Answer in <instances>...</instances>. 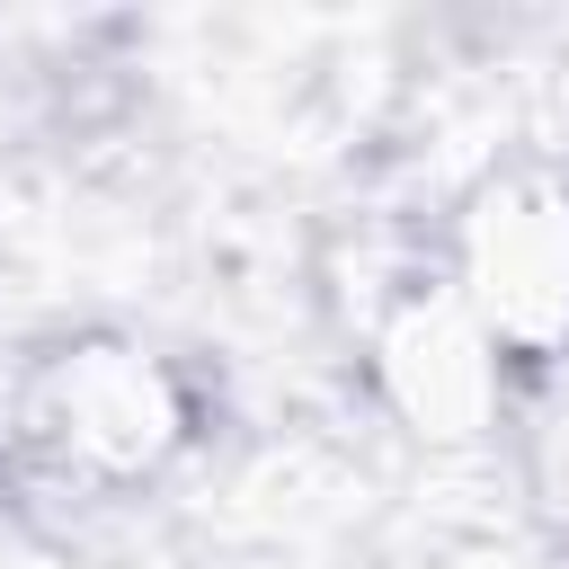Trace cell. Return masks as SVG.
<instances>
[{"label":"cell","mask_w":569,"mask_h":569,"mask_svg":"<svg viewBox=\"0 0 569 569\" xmlns=\"http://www.w3.org/2000/svg\"><path fill=\"white\" fill-rule=\"evenodd\" d=\"M36 427L53 436L62 462L133 480V471H160L187 445V400L142 347L98 338V347H62L36 373Z\"/></svg>","instance_id":"obj_2"},{"label":"cell","mask_w":569,"mask_h":569,"mask_svg":"<svg viewBox=\"0 0 569 569\" xmlns=\"http://www.w3.org/2000/svg\"><path fill=\"white\" fill-rule=\"evenodd\" d=\"M445 293L489 338V356H560L569 347V187L551 169L489 178L453 222Z\"/></svg>","instance_id":"obj_1"}]
</instances>
